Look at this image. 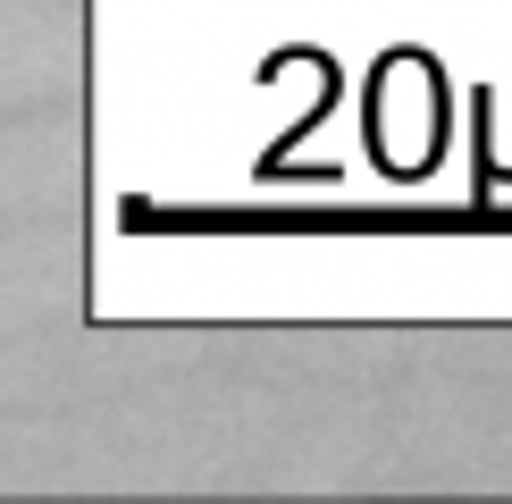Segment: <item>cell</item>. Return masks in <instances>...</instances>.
<instances>
[{
	"label": "cell",
	"instance_id": "3",
	"mask_svg": "<svg viewBox=\"0 0 512 504\" xmlns=\"http://www.w3.org/2000/svg\"><path fill=\"white\" fill-rule=\"evenodd\" d=\"M84 76V9L76 0H0V110L68 101Z\"/></svg>",
	"mask_w": 512,
	"mask_h": 504
},
{
	"label": "cell",
	"instance_id": "1",
	"mask_svg": "<svg viewBox=\"0 0 512 504\" xmlns=\"http://www.w3.org/2000/svg\"><path fill=\"white\" fill-rule=\"evenodd\" d=\"M387 395L361 378L269 370L261 336H219L210 362L0 412V488H378Z\"/></svg>",
	"mask_w": 512,
	"mask_h": 504
},
{
	"label": "cell",
	"instance_id": "2",
	"mask_svg": "<svg viewBox=\"0 0 512 504\" xmlns=\"http://www.w3.org/2000/svg\"><path fill=\"white\" fill-rule=\"evenodd\" d=\"M84 303V236L76 210L0 219V336H42Z\"/></svg>",
	"mask_w": 512,
	"mask_h": 504
},
{
	"label": "cell",
	"instance_id": "4",
	"mask_svg": "<svg viewBox=\"0 0 512 504\" xmlns=\"http://www.w3.org/2000/svg\"><path fill=\"white\" fill-rule=\"evenodd\" d=\"M84 194V135L68 110L26 118L0 110V219H34V210H76Z\"/></svg>",
	"mask_w": 512,
	"mask_h": 504
}]
</instances>
